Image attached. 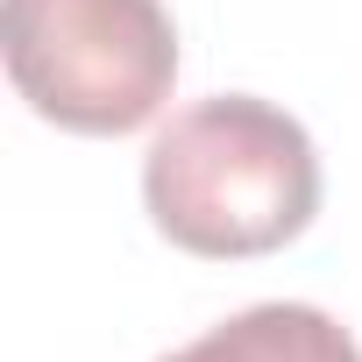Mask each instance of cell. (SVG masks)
Returning <instances> with one entry per match:
<instances>
[{
    "instance_id": "cell-1",
    "label": "cell",
    "mask_w": 362,
    "mask_h": 362,
    "mask_svg": "<svg viewBox=\"0 0 362 362\" xmlns=\"http://www.w3.org/2000/svg\"><path fill=\"white\" fill-rule=\"evenodd\" d=\"M142 206L185 256H270L320 214L313 135L249 93L192 100L156 128L142 156Z\"/></svg>"
},
{
    "instance_id": "cell-3",
    "label": "cell",
    "mask_w": 362,
    "mask_h": 362,
    "mask_svg": "<svg viewBox=\"0 0 362 362\" xmlns=\"http://www.w3.org/2000/svg\"><path fill=\"white\" fill-rule=\"evenodd\" d=\"M163 362H362V348L334 313L277 298V305H249V313L206 327L199 341H185Z\"/></svg>"
},
{
    "instance_id": "cell-2",
    "label": "cell",
    "mask_w": 362,
    "mask_h": 362,
    "mask_svg": "<svg viewBox=\"0 0 362 362\" xmlns=\"http://www.w3.org/2000/svg\"><path fill=\"white\" fill-rule=\"evenodd\" d=\"M8 78L71 135H128L177 86L163 0H8Z\"/></svg>"
}]
</instances>
